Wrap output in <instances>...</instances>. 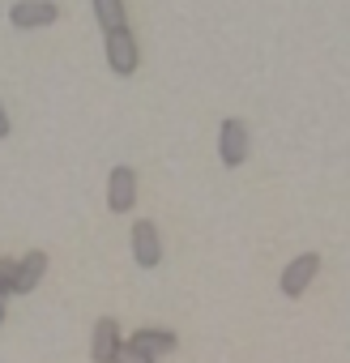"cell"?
<instances>
[{
	"label": "cell",
	"mask_w": 350,
	"mask_h": 363,
	"mask_svg": "<svg viewBox=\"0 0 350 363\" xmlns=\"http://www.w3.org/2000/svg\"><path fill=\"white\" fill-rule=\"evenodd\" d=\"M218 154L227 167H239L248 158V124L244 120H222V133H218Z\"/></svg>",
	"instance_id": "cell-4"
},
{
	"label": "cell",
	"mask_w": 350,
	"mask_h": 363,
	"mask_svg": "<svg viewBox=\"0 0 350 363\" xmlns=\"http://www.w3.org/2000/svg\"><path fill=\"white\" fill-rule=\"evenodd\" d=\"M47 274V257L43 252H26L18 265H13V295H30Z\"/></svg>",
	"instance_id": "cell-8"
},
{
	"label": "cell",
	"mask_w": 350,
	"mask_h": 363,
	"mask_svg": "<svg viewBox=\"0 0 350 363\" xmlns=\"http://www.w3.org/2000/svg\"><path fill=\"white\" fill-rule=\"evenodd\" d=\"M132 350H141V354H166V350H175V346H180V337H175L171 329H137L132 333V342H128Z\"/></svg>",
	"instance_id": "cell-9"
},
{
	"label": "cell",
	"mask_w": 350,
	"mask_h": 363,
	"mask_svg": "<svg viewBox=\"0 0 350 363\" xmlns=\"http://www.w3.org/2000/svg\"><path fill=\"white\" fill-rule=\"evenodd\" d=\"M94 18L103 30H120L124 26V0H94Z\"/></svg>",
	"instance_id": "cell-10"
},
{
	"label": "cell",
	"mask_w": 350,
	"mask_h": 363,
	"mask_svg": "<svg viewBox=\"0 0 350 363\" xmlns=\"http://www.w3.org/2000/svg\"><path fill=\"white\" fill-rule=\"evenodd\" d=\"M111 363H154V359H149V354H141V350H132V346L124 342V346L115 350V359H111Z\"/></svg>",
	"instance_id": "cell-11"
},
{
	"label": "cell",
	"mask_w": 350,
	"mask_h": 363,
	"mask_svg": "<svg viewBox=\"0 0 350 363\" xmlns=\"http://www.w3.org/2000/svg\"><path fill=\"white\" fill-rule=\"evenodd\" d=\"M107 206H111V214H128L137 206V171L132 167H111V175H107Z\"/></svg>",
	"instance_id": "cell-1"
},
{
	"label": "cell",
	"mask_w": 350,
	"mask_h": 363,
	"mask_svg": "<svg viewBox=\"0 0 350 363\" xmlns=\"http://www.w3.org/2000/svg\"><path fill=\"white\" fill-rule=\"evenodd\" d=\"M56 18H60V9L52 5V0H18V5H13V13H9V22H13V26H22V30L52 26Z\"/></svg>",
	"instance_id": "cell-6"
},
{
	"label": "cell",
	"mask_w": 350,
	"mask_h": 363,
	"mask_svg": "<svg viewBox=\"0 0 350 363\" xmlns=\"http://www.w3.org/2000/svg\"><path fill=\"white\" fill-rule=\"evenodd\" d=\"M107 65H111V73H120V77H128V73L137 69V39L128 35V26L107 30Z\"/></svg>",
	"instance_id": "cell-2"
},
{
	"label": "cell",
	"mask_w": 350,
	"mask_h": 363,
	"mask_svg": "<svg viewBox=\"0 0 350 363\" xmlns=\"http://www.w3.org/2000/svg\"><path fill=\"white\" fill-rule=\"evenodd\" d=\"M0 137H9V116H5V107H0Z\"/></svg>",
	"instance_id": "cell-13"
},
{
	"label": "cell",
	"mask_w": 350,
	"mask_h": 363,
	"mask_svg": "<svg viewBox=\"0 0 350 363\" xmlns=\"http://www.w3.org/2000/svg\"><path fill=\"white\" fill-rule=\"evenodd\" d=\"M132 257H137V265H141V269H154V265L162 261V244H158V227H154L149 218H141V223H132Z\"/></svg>",
	"instance_id": "cell-5"
},
{
	"label": "cell",
	"mask_w": 350,
	"mask_h": 363,
	"mask_svg": "<svg viewBox=\"0 0 350 363\" xmlns=\"http://www.w3.org/2000/svg\"><path fill=\"white\" fill-rule=\"evenodd\" d=\"M320 274V257L316 252H303V257H295L286 269H282V295H290V299H299L307 286H312V278Z\"/></svg>",
	"instance_id": "cell-3"
},
{
	"label": "cell",
	"mask_w": 350,
	"mask_h": 363,
	"mask_svg": "<svg viewBox=\"0 0 350 363\" xmlns=\"http://www.w3.org/2000/svg\"><path fill=\"white\" fill-rule=\"evenodd\" d=\"M13 265H18V261L0 257V295H9V291H13Z\"/></svg>",
	"instance_id": "cell-12"
},
{
	"label": "cell",
	"mask_w": 350,
	"mask_h": 363,
	"mask_svg": "<svg viewBox=\"0 0 350 363\" xmlns=\"http://www.w3.org/2000/svg\"><path fill=\"white\" fill-rule=\"evenodd\" d=\"M120 346H124V342H120V325H115L111 316L94 320V333H90V359H94V363H111Z\"/></svg>",
	"instance_id": "cell-7"
}]
</instances>
